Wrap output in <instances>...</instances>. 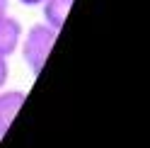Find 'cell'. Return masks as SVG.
<instances>
[{
	"instance_id": "cell-1",
	"label": "cell",
	"mask_w": 150,
	"mask_h": 148,
	"mask_svg": "<svg viewBox=\"0 0 150 148\" xmlns=\"http://www.w3.org/2000/svg\"><path fill=\"white\" fill-rule=\"evenodd\" d=\"M56 29H51L49 24H34L29 27V32L22 34V41H20V51H22V58L27 63V68H29L32 75H39L46 58H49V53L56 44Z\"/></svg>"
},
{
	"instance_id": "cell-2",
	"label": "cell",
	"mask_w": 150,
	"mask_h": 148,
	"mask_svg": "<svg viewBox=\"0 0 150 148\" xmlns=\"http://www.w3.org/2000/svg\"><path fill=\"white\" fill-rule=\"evenodd\" d=\"M22 24L20 20H15L10 15H0V56L3 58H10L12 53L20 49V41H22Z\"/></svg>"
},
{
	"instance_id": "cell-5",
	"label": "cell",
	"mask_w": 150,
	"mask_h": 148,
	"mask_svg": "<svg viewBox=\"0 0 150 148\" xmlns=\"http://www.w3.org/2000/svg\"><path fill=\"white\" fill-rule=\"evenodd\" d=\"M7 78H10V66H7V58L0 56V90L7 85Z\"/></svg>"
},
{
	"instance_id": "cell-3",
	"label": "cell",
	"mask_w": 150,
	"mask_h": 148,
	"mask_svg": "<svg viewBox=\"0 0 150 148\" xmlns=\"http://www.w3.org/2000/svg\"><path fill=\"white\" fill-rule=\"evenodd\" d=\"M27 100V92L24 90H0V138L7 134L12 119L17 117V112L22 109Z\"/></svg>"
},
{
	"instance_id": "cell-7",
	"label": "cell",
	"mask_w": 150,
	"mask_h": 148,
	"mask_svg": "<svg viewBox=\"0 0 150 148\" xmlns=\"http://www.w3.org/2000/svg\"><path fill=\"white\" fill-rule=\"evenodd\" d=\"M20 3H22V5H41L44 0H20Z\"/></svg>"
},
{
	"instance_id": "cell-4",
	"label": "cell",
	"mask_w": 150,
	"mask_h": 148,
	"mask_svg": "<svg viewBox=\"0 0 150 148\" xmlns=\"http://www.w3.org/2000/svg\"><path fill=\"white\" fill-rule=\"evenodd\" d=\"M41 5H44V24H49L51 29L58 32L70 12L73 0H44Z\"/></svg>"
},
{
	"instance_id": "cell-6",
	"label": "cell",
	"mask_w": 150,
	"mask_h": 148,
	"mask_svg": "<svg viewBox=\"0 0 150 148\" xmlns=\"http://www.w3.org/2000/svg\"><path fill=\"white\" fill-rule=\"evenodd\" d=\"M7 3H10V0H0V15L7 12Z\"/></svg>"
}]
</instances>
